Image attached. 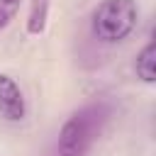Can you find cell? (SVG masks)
<instances>
[{"label":"cell","mask_w":156,"mask_h":156,"mask_svg":"<svg viewBox=\"0 0 156 156\" xmlns=\"http://www.w3.org/2000/svg\"><path fill=\"white\" fill-rule=\"evenodd\" d=\"M110 105L105 100H93L71 112V117L63 122L56 141V156H85L90 146L102 134L107 119H110Z\"/></svg>","instance_id":"1"},{"label":"cell","mask_w":156,"mask_h":156,"mask_svg":"<svg viewBox=\"0 0 156 156\" xmlns=\"http://www.w3.org/2000/svg\"><path fill=\"white\" fill-rule=\"evenodd\" d=\"M136 20L139 7L134 0H102L93 12V34L105 44H115L134 32Z\"/></svg>","instance_id":"2"},{"label":"cell","mask_w":156,"mask_h":156,"mask_svg":"<svg viewBox=\"0 0 156 156\" xmlns=\"http://www.w3.org/2000/svg\"><path fill=\"white\" fill-rule=\"evenodd\" d=\"M0 115L10 122H20L27 115L24 95L15 83V78H10L7 73H0Z\"/></svg>","instance_id":"3"},{"label":"cell","mask_w":156,"mask_h":156,"mask_svg":"<svg viewBox=\"0 0 156 156\" xmlns=\"http://www.w3.org/2000/svg\"><path fill=\"white\" fill-rule=\"evenodd\" d=\"M134 68H136V76H139L144 83H154V80H156V44H154V41H149V44L139 51Z\"/></svg>","instance_id":"4"},{"label":"cell","mask_w":156,"mask_h":156,"mask_svg":"<svg viewBox=\"0 0 156 156\" xmlns=\"http://www.w3.org/2000/svg\"><path fill=\"white\" fill-rule=\"evenodd\" d=\"M46 15H49V0H32L29 20H27V32L29 34H41L44 27H46Z\"/></svg>","instance_id":"5"},{"label":"cell","mask_w":156,"mask_h":156,"mask_svg":"<svg viewBox=\"0 0 156 156\" xmlns=\"http://www.w3.org/2000/svg\"><path fill=\"white\" fill-rule=\"evenodd\" d=\"M20 2L22 0H0V29H5L15 20V15L20 10Z\"/></svg>","instance_id":"6"}]
</instances>
